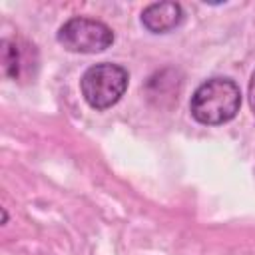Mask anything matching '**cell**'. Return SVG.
<instances>
[{
	"mask_svg": "<svg viewBox=\"0 0 255 255\" xmlns=\"http://www.w3.org/2000/svg\"><path fill=\"white\" fill-rule=\"evenodd\" d=\"M241 106L239 86L229 78H209L191 96L189 112L205 126H219L235 118Z\"/></svg>",
	"mask_w": 255,
	"mask_h": 255,
	"instance_id": "obj_1",
	"label": "cell"
},
{
	"mask_svg": "<svg viewBox=\"0 0 255 255\" xmlns=\"http://www.w3.org/2000/svg\"><path fill=\"white\" fill-rule=\"evenodd\" d=\"M129 76L122 66L102 62L90 66L84 72L80 80V90L88 106H92L94 110H108L118 104L120 98L126 94Z\"/></svg>",
	"mask_w": 255,
	"mask_h": 255,
	"instance_id": "obj_2",
	"label": "cell"
},
{
	"mask_svg": "<svg viewBox=\"0 0 255 255\" xmlns=\"http://www.w3.org/2000/svg\"><path fill=\"white\" fill-rule=\"evenodd\" d=\"M58 42L76 54L104 52L114 44V32L100 20L92 18H70L58 30Z\"/></svg>",
	"mask_w": 255,
	"mask_h": 255,
	"instance_id": "obj_3",
	"label": "cell"
},
{
	"mask_svg": "<svg viewBox=\"0 0 255 255\" xmlns=\"http://www.w3.org/2000/svg\"><path fill=\"white\" fill-rule=\"evenodd\" d=\"M183 22V8L177 2H153L141 12V24L151 34H167Z\"/></svg>",
	"mask_w": 255,
	"mask_h": 255,
	"instance_id": "obj_4",
	"label": "cell"
},
{
	"mask_svg": "<svg viewBox=\"0 0 255 255\" xmlns=\"http://www.w3.org/2000/svg\"><path fill=\"white\" fill-rule=\"evenodd\" d=\"M2 62H4V72L10 78H18L20 74V50L14 42L4 40L2 42Z\"/></svg>",
	"mask_w": 255,
	"mask_h": 255,
	"instance_id": "obj_5",
	"label": "cell"
},
{
	"mask_svg": "<svg viewBox=\"0 0 255 255\" xmlns=\"http://www.w3.org/2000/svg\"><path fill=\"white\" fill-rule=\"evenodd\" d=\"M247 98H249V108H251V112L255 114V72L251 74V80H249V92H247Z\"/></svg>",
	"mask_w": 255,
	"mask_h": 255,
	"instance_id": "obj_6",
	"label": "cell"
}]
</instances>
